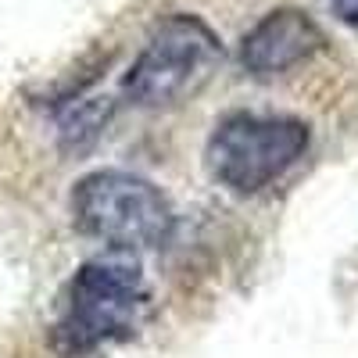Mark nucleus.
Instances as JSON below:
<instances>
[{
    "label": "nucleus",
    "instance_id": "nucleus-1",
    "mask_svg": "<svg viewBox=\"0 0 358 358\" xmlns=\"http://www.w3.org/2000/svg\"><path fill=\"white\" fill-rule=\"evenodd\" d=\"M147 312V280L129 258H94L69 283L65 315L54 326V348L83 358L115 341H129Z\"/></svg>",
    "mask_w": 358,
    "mask_h": 358
},
{
    "label": "nucleus",
    "instance_id": "nucleus-2",
    "mask_svg": "<svg viewBox=\"0 0 358 358\" xmlns=\"http://www.w3.org/2000/svg\"><path fill=\"white\" fill-rule=\"evenodd\" d=\"M76 226L111 251H155L169 244L176 215L165 194L140 176L104 169L79 179L72 194Z\"/></svg>",
    "mask_w": 358,
    "mask_h": 358
},
{
    "label": "nucleus",
    "instance_id": "nucleus-3",
    "mask_svg": "<svg viewBox=\"0 0 358 358\" xmlns=\"http://www.w3.org/2000/svg\"><path fill=\"white\" fill-rule=\"evenodd\" d=\"M308 151V126L287 115H229L208 140V169L233 194H258Z\"/></svg>",
    "mask_w": 358,
    "mask_h": 358
},
{
    "label": "nucleus",
    "instance_id": "nucleus-4",
    "mask_svg": "<svg viewBox=\"0 0 358 358\" xmlns=\"http://www.w3.org/2000/svg\"><path fill=\"white\" fill-rule=\"evenodd\" d=\"M222 54L219 36L194 15L165 18L122 79V97L140 108H158L187 94L190 83Z\"/></svg>",
    "mask_w": 358,
    "mask_h": 358
},
{
    "label": "nucleus",
    "instance_id": "nucleus-5",
    "mask_svg": "<svg viewBox=\"0 0 358 358\" xmlns=\"http://www.w3.org/2000/svg\"><path fill=\"white\" fill-rule=\"evenodd\" d=\"M322 29L297 8L268 11L241 43V62L251 76H280L294 65L308 62L315 50H322Z\"/></svg>",
    "mask_w": 358,
    "mask_h": 358
},
{
    "label": "nucleus",
    "instance_id": "nucleus-6",
    "mask_svg": "<svg viewBox=\"0 0 358 358\" xmlns=\"http://www.w3.org/2000/svg\"><path fill=\"white\" fill-rule=\"evenodd\" d=\"M330 8H334V15L344 25H351L355 33H358V0H330Z\"/></svg>",
    "mask_w": 358,
    "mask_h": 358
}]
</instances>
